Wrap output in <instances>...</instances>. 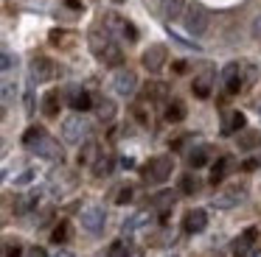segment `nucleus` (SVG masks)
<instances>
[{
  "label": "nucleus",
  "instance_id": "1",
  "mask_svg": "<svg viewBox=\"0 0 261 257\" xmlns=\"http://www.w3.org/2000/svg\"><path fill=\"white\" fill-rule=\"evenodd\" d=\"M23 143H25V148H31L37 156H45V159H62V148H59V143L54 137H48L45 128H40V126H31L29 132L23 134Z\"/></svg>",
  "mask_w": 261,
  "mask_h": 257
},
{
  "label": "nucleus",
  "instance_id": "2",
  "mask_svg": "<svg viewBox=\"0 0 261 257\" xmlns=\"http://www.w3.org/2000/svg\"><path fill=\"white\" fill-rule=\"evenodd\" d=\"M182 22H186V31L191 34V37H202V34L208 31V25H211V14L205 11V6L191 3V6L186 9Z\"/></svg>",
  "mask_w": 261,
  "mask_h": 257
},
{
  "label": "nucleus",
  "instance_id": "3",
  "mask_svg": "<svg viewBox=\"0 0 261 257\" xmlns=\"http://www.w3.org/2000/svg\"><path fill=\"white\" fill-rule=\"evenodd\" d=\"M171 168H174V162H171V156H154V159H149L146 165H143V182L149 184H160L166 182V179L171 176Z\"/></svg>",
  "mask_w": 261,
  "mask_h": 257
},
{
  "label": "nucleus",
  "instance_id": "4",
  "mask_svg": "<svg viewBox=\"0 0 261 257\" xmlns=\"http://www.w3.org/2000/svg\"><path fill=\"white\" fill-rule=\"evenodd\" d=\"M87 137V120L82 115H70L62 120V140L65 143H73L79 145L82 140Z\"/></svg>",
  "mask_w": 261,
  "mask_h": 257
},
{
  "label": "nucleus",
  "instance_id": "5",
  "mask_svg": "<svg viewBox=\"0 0 261 257\" xmlns=\"http://www.w3.org/2000/svg\"><path fill=\"white\" fill-rule=\"evenodd\" d=\"M104 221H107V212H104V207L98 204H90L82 210V227L87 229V232H101L104 229Z\"/></svg>",
  "mask_w": 261,
  "mask_h": 257
},
{
  "label": "nucleus",
  "instance_id": "6",
  "mask_svg": "<svg viewBox=\"0 0 261 257\" xmlns=\"http://www.w3.org/2000/svg\"><path fill=\"white\" fill-rule=\"evenodd\" d=\"M54 76H57V67H54V61L48 59V56H37V59L31 61V81L34 84H45V81H51Z\"/></svg>",
  "mask_w": 261,
  "mask_h": 257
},
{
  "label": "nucleus",
  "instance_id": "7",
  "mask_svg": "<svg viewBox=\"0 0 261 257\" xmlns=\"http://www.w3.org/2000/svg\"><path fill=\"white\" fill-rule=\"evenodd\" d=\"M166 59H169V53H166L163 45H149L146 50H143V67H146L149 73H158L160 67L166 65Z\"/></svg>",
  "mask_w": 261,
  "mask_h": 257
},
{
  "label": "nucleus",
  "instance_id": "8",
  "mask_svg": "<svg viewBox=\"0 0 261 257\" xmlns=\"http://www.w3.org/2000/svg\"><path fill=\"white\" fill-rule=\"evenodd\" d=\"M113 89L118 95H126V98H129V95L138 89V76L132 70H118L115 78H113Z\"/></svg>",
  "mask_w": 261,
  "mask_h": 257
},
{
  "label": "nucleus",
  "instance_id": "9",
  "mask_svg": "<svg viewBox=\"0 0 261 257\" xmlns=\"http://www.w3.org/2000/svg\"><path fill=\"white\" fill-rule=\"evenodd\" d=\"M222 84H225L227 95H236L239 89H242V67H239L236 61L225 65V70H222Z\"/></svg>",
  "mask_w": 261,
  "mask_h": 257
},
{
  "label": "nucleus",
  "instance_id": "10",
  "mask_svg": "<svg viewBox=\"0 0 261 257\" xmlns=\"http://www.w3.org/2000/svg\"><path fill=\"white\" fill-rule=\"evenodd\" d=\"M255 243V229H244L236 240H233V257H247Z\"/></svg>",
  "mask_w": 261,
  "mask_h": 257
},
{
  "label": "nucleus",
  "instance_id": "11",
  "mask_svg": "<svg viewBox=\"0 0 261 257\" xmlns=\"http://www.w3.org/2000/svg\"><path fill=\"white\" fill-rule=\"evenodd\" d=\"M205 223H208V212H205V210H191L186 215V221H182V227H186V232L197 235V232H202V229H205Z\"/></svg>",
  "mask_w": 261,
  "mask_h": 257
},
{
  "label": "nucleus",
  "instance_id": "12",
  "mask_svg": "<svg viewBox=\"0 0 261 257\" xmlns=\"http://www.w3.org/2000/svg\"><path fill=\"white\" fill-rule=\"evenodd\" d=\"M98 59H101L104 65H110V67H118L121 61H124V53H121V48L113 42V39H110V42L98 50Z\"/></svg>",
  "mask_w": 261,
  "mask_h": 257
},
{
  "label": "nucleus",
  "instance_id": "13",
  "mask_svg": "<svg viewBox=\"0 0 261 257\" xmlns=\"http://www.w3.org/2000/svg\"><path fill=\"white\" fill-rule=\"evenodd\" d=\"M214 70H205V73H199L197 78H194V95L197 98H208L211 95V87H214Z\"/></svg>",
  "mask_w": 261,
  "mask_h": 257
},
{
  "label": "nucleus",
  "instance_id": "14",
  "mask_svg": "<svg viewBox=\"0 0 261 257\" xmlns=\"http://www.w3.org/2000/svg\"><path fill=\"white\" fill-rule=\"evenodd\" d=\"M244 128V115L242 112H227L225 115V120H222V134H239Z\"/></svg>",
  "mask_w": 261,
  "mask_h": 257
},
{
  "label": "nucleus",
  "instance_id": "15",
  "mask_svg": "<svg viewBox=\"0 0 261 257\" xmlns=\"http://www.w3.org/2000/svg\"><path fill=\"white\" fill-rule=\"evenodd\" d=\"M242 199H244V187H230V190H225V193L216 196L214 207H233V204H239Z\"/></svg>",
  "mask_w": 261,
  "mask_h": 257
},
{
  "label": "nucleus",
  "instance_id": "16",
  "mask_svg": "<svg viewBox=\"0 0 261 257\" xmlns=\"http://www.w3.org/2000/svg\"><path fill=\"white\" fill-rule=\"evenodd\" d=\"M182 9H188L186 0H160V14H163L166 20H177V17L182 14Z\"/></svg>",
  "mask_w": 261,
  "mask_h": 257
},
{
  "label": "nucleus",
  "instance_id": "17",
  "mask_svg": "<svg viewBox=\"0 0 261 257\" xmlns=\"http://www.w3.org/2000/svg\"><path fill=\"white\" fill-rule=\"evenodd\" d=\"M261 145V132H255V128H247V132L239 134V148L242 151H253Z\"/></svg>",
  "mask_w": 261,
  "mask_h": 257
},
{
  "label": "nucleus",
  "instance_id": "18",
  "mask_svg": "<svg viewBox=\"0 0 261 257\" xmlns=\"http://www.w3.org/2000/svg\"><path fill=\"white\" fill-rule=\"evenodd\" d=\"M70 106H73L76 112H85V109H90V106H93V98L85 92V89H76L73 87V89H70Z\"/></svg>",
  "mask_w": 261,
  "mask_h": 257
},
{
  "label": "nucleus",
  "instance_id": "19",
  "mask_svg": "<svg viewBox=\"0 0 261 257\" xmlns=\"http://www.w3.org/2000/svg\"><path fill=\"white\" fill-rule=\"evenodd\" d=\"M230 168H233V159H230V156H219V162H216L214 171H211V182L219 184L222 179H225L227 173H230Z\"/></svg>",
  "mask_w": 261,
  "mask_h": 257
},
{
  "label": "nucleus",
  "instance_id": "20",
  "mask_svg": "<svg viewBox=\"0 0 261 257\" xmlns=\"http://www.w3.org/2000/svg\"><path fill=\"white\" fill-rule=\"evenodd\" d=\"M208 145H197V148H191L188 151V165L191 168H202V165H208Z\"/></svg>",
  "mask_w": 261,
  "mask_h": 257
},
{
  "label": "nucleus",
  "instance_id": "21",
  "mask_svg": "<svg viewBox=\"0 0 261 257\" xmlns=\"http://www.w3.org/2000/svg\"><path fill=\"white\" fill-rule=\"evenodd\" d=\"M98 145L96 143H85L82 145V151H79V162L82 165H96V159H98Z\"/></svg>",
  "mask_w": 261,
  "mask_h": 257
},
{
  "label": "nucleus",
  "instance_id": "22",
  "mask_svg": "<svg viewBox=\"0 0 261 257\" xmlns=\"http://www.w3.org/2000/svg\"><path fill=\"white\" fill-rule=\"evenodd\" d=\"M59 106H62L59 92H48L45 98H42V112H45L48 117H57V115H59Z\"/></svg>",
  "mask_w": 261,
  "mask_h": 257
},
{
  "label": "nucleus",
  "instance_id": "23",
  "mask_svg": "<svg viewBox=\"0 0 261 257\" xmlns=\"http://www.w3.org/2000/svg\"><path fill=\"white\" fill-rule=\"evenodd\" d=\"M182 117H186V106H182L180 101H171V104L166 106V120H169V123H180Z\"/></svg>",
  "mask_w": 261,
  "mask_h": 257
},
{
  "label": "nucleus",
  "instance_id": "24",
  "mask_svg": "<svg viewBox=\"0 0 261 257\" xmlns=\"http://www.w3.org/2000/svg\"><path fill=\"white\" fill-rule=\"evenodd\" d=\"M93 173H96V176H107V173H113V156H107V154L98 156L96 165H93Z\"/></svg>",
  "mask_w": 261,
  "mask_h": 257
},
{
  "label": "nucleus",
  "instance_id": "25",
  "mask_svg": "<svg viewBox=\"0 0 261 257\" xmlns=\"http://www.w3.org/2000/svg\"><path fill=\"white\" fill-rule=\"evenodd\" d=\"M152 204L158 207L160 212H166V210H171V207H174V193H169V190H166V193H158L152 199Z\"/></svg>",
  "mask_w": 261,
  "mask_h": 257
},
{
  "label": "nucleus",
  "instance_id": "26",
  "mask_svg": "<svg viewBox=\"0 0 261 257\" xmlns=\"http://www.w3.org/2000/svg\"><path fill=\"white\" fill-rule=\"evenodd\" d=\"M96 109H98V117H101V120H107V123L115 117V104H113L110 98L98 101V104H96Z\"/></svg>",
  "mask_w": 261,
  "mask_h": 257
},
{
  "label": "nucleus",
  "instance_id": "27",
  "mask_svg": "<svg viewBox=\"0 0 261 257\" xmlns=\"http://www.w3.org/2000/svg\"><path fill=\"white\" fill-rule=\"evenodd\" d=\"M68 238H70V223L68 221H59L57 227H54V232H51V240H54V243H65Z\"/></svg>",
  "mask_w": 261,
  "mask_h": 257
},
{
  "label": "nucleus",
  "instance_id": "28",
  "mask_svg": "<svg viewBox=\"0 0 261 257\" xmlns=\"http://www.w3.org/2000/svg\"><path fill=\"white\" fill-rule=\"evenodd\" d=\"M199 187H202V184H199V179L194 176V173H186V176L180 179V190H182V193H188V196L197 193Z\"/></svg>",
  "mask_w": 261,
  "mask_h": 257
},
{
  "label": "nucleus",
  "instance_id": "29",
  "mask_svg": "<svg viewBox=\"0 0 261 257\" xmlns=\"http://www.w3.org/2000/svg\"><path fill=\"white\" fill-rule=\"evenodd\" d=\"M143 221H149V215H146V212H138V215H132L129 221L124 223V232H135V229L141 227Z\"/></svg>",
  "mask_w": 261,
  "mask_h": 257
},
{
  "label": "nucleus",
  "instance_id": "30",
  "mask_svg": "<svg viewBox=\"0 0 261 257\" xmlns=\"http://www.w3.org/2000/svg\"><path fill=\"white\" fill-rule=\"evenodd\" d=\"M107 257H129V249H126V243H124V240H115V243L110 246Z\"/></svg>",
  "mask_w": 261,
  "mask_h": 257
},
{
  "label": "nucleus",
  "instance_id": "31",
  "mask_svg": "<svg viewBox=\"0 0 261 257\" xmlns=\"http://www.w3.org/2000/svg\"><path fill=\"white\" fill-rule=\"evenodd\" d=\"M121 31H124V37L126 39H129V42H135V39H138V31H135V25H132V22H121Z\"/></svg>",
  "mask_w": 261,
  "mask_h": 257
},
{
  "label": "nucleus",
  "instance_id": "32",
  "mask_svg": "<svg viewBox=\"0 0 261 257\" xmlns=\"http://www.w3.org/2000/svg\"><path fill=\"white\" fill-rule=\"evenodd\" d=\"M250 34H253L255 42H261V14L253 17V25H250Z\"/></svg>",
  "mask_w": 261,
  "mask_h": 257
},
{
  "label": "nucleus",
  "instance_id": "33",
  "mask_svg": "<svg viewBox=\"0 0 261 257\" xmlns=\"http://www.w3.org/2000/svg\"><path fill=\"white\" fill-rule=\"evenodd\" d=\"M152 95V98H160V95H166V87L163 84H152V87H146V98Z\"/></svg>",
  "mask_w": 261,
  "mask_h": 257
},
{
  "label": "nucleus",
  "instance_id": "34",
  "mask_svg": "<svg viewBox=\"0 0 261 257\" xmlns=\"http://www.w3.org/2000/svg\"><path fill=\"white\" fill-rule=\"evenodd\" d=\"M129 199H132V187H121L118 196H115V201H118V204H126Z\"/></svg>",
  "mask_w": 261,
  "mask_h": 257
},
{
  "label": "nucleus",
  "instance_id": "35",
  "mask_svg": "<svg viewBox=\"0 0 261 257\" xmlns=\"http://www.w3.org/2000/svg\"><path fill=\"white\" fill-rule=\"evenodd\" d=\"M31 179H34V171H31V168H29V171H23V173H20L17 179H14V184H29Z\"/></svg>",
  "mask_w": 261,
  "mask_h": 257
},
{
  "label": "nucleus",
  "instance_id": "36",
  "mask_svg": "<svg viewBox=\"0 0 261 257\" xmlns=\"http://www.w3.org/2000/svg\"><path fill=\"white\" fill-rule=\"evenodd\" d=\"M132 112H135V117H138L141 123H149V115H146V106H143V104H138Z\"/></svg>",
  "mask_w": 261,
  "mask_h": 257
},
{
  "label": "nucleus",
  "instance_id": "37",
  "mask_svg": "<svg viewBox=\"0 0 261 257\" xmlns=\"http://www.w3.org/2000/svg\"><path fill=\"white\" fill-rule=\"evenodd\" d=\"M14 67V59H12V53L9 50H3V73H9Z\"/></svg>",
  "mask_w": 261,
  "mask_h": 257
},
{
  "label": "nucleus",
  "instance_id": "38",
  "mask_svg": "<svg viewBox=\"0 0 261 257\" xmlns=\"http://www.w3.org/2000/svg\"><path fill=\"white\" fill-rule=\"evenodd\" d=\"M6 257H20V246L17 243H6Z\"/></svg>",
  "mask_w": 261,
  "mask_h": 257
},
{
  "label": "nucleus",
  "instance_id": "39",
  "mask_svg": "<svg viewBox=\"0 0 261 257\" xmlns=\"http://www.w3.org/2000/svg\"><path fill=\"white\" fill-rule=\"evenodd\" d=\"M12 81H6V84H3V104H9V98H12Z\"/></svg>",
  "mask_w": 261,
  "mask_h": 257
},
{
  "label": "nucleus",
  "instance_id": "40",
  "mask_svg": "<svg viewBox=\"0 0 261 257\" xmlns=\"http://www.w3.org/2000/svg\"><path fill=\"white\" fill-rule=\"evenodd\" d=\"M25 257H48V254H45V249L34 246V249H29V254H25Z\"/></svg>",
  "mask_w": 261,
  "mask_h": 257
},
{
  "label": "nucleus",
  "instance_id": "41",
  "mask_svg": "<svg viewBox=\"0 0 261 257\" xmlns=\"http://www.w3.org/2000/svg\"><path fill=\"white\" fill-rule=\"evenodd\" d=\"M51 257H73L70 251H59V254H51Z\"/></svg>",
  "mask_w": 261,
  "mask_h": 257
},
{
  "label": "nucleus",
  "instance_id": "42",
  "mask_svg": "<svg viewBox=\"0 0 261 257\" xmlns=\"http://www.w3.org/2000/svg\"><path fill=\"white\" fill-rule=\"evenodd\" d=\"M166 257H177V254H166Z\"/></svg>",
  "mask_w": 261,
  "mask_h": 257
},
{
  "label": "nucleus",
  "instance_id": "43",
  "mask_svg": "<svg viewBox=\"0 0 261 257\" xmlns=\"http://www.w3.org/2000/svg\"><path fill=\"white\" fill-rule=\"evenodd\" d=\"M255 257H261V254H255Z\"/></svg>",
  "mask_w": 261,
  "mask_h": 257
},
{
  "label": "nucleus",
  "instance_id": "44",
  "mask_svg": "<svg viewBox=\"0 0 261 257\" xmlns=\"http://www.w3.org/2000/svg\"><path fill=\"white\" fill-rule=\"evenodd\" d=\"M258 112H261V109H258Z\"/></svg>",
  "mask_w": 261,
  "mask_h": 257
}]
</instances>
